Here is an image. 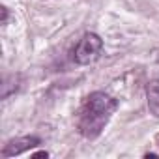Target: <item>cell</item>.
<instances>
[{
	"mask_svg": "<svg viewBox=\"0 0 159 159\" xmlns=\"http://www.w3.org/2000/svg\"><path fill=\"white\" fill-rule=\"evenodd\" d=\"M41 140L39 137H17V139H11L4 148H2V157H15L34 146H38Z\"/></svg>",
	"mask_w": 159,
	"mask_h": 159,
	"instance_id": "3957f363",
	"label": "cell"
},
{
	"mask_svg": "<svg viewBox=\"0 0 159 159\" xmlns=\"http://www.w3.org/2000/svg\"><path fill=\"white\" fill-rule=\"evenodd\" d=\"M146 99H148L150 112L159 118V77L152 79L146 84Z\"/></svg>",
	"mask_w": 159,
	"mask_h": 159,
	"instance_id": "277c9868",
	"label": "cell"
},
{
	"mask_svg": "<svg viewBox=\"0 0 159 159\" xmlns=\"http://www.w3.org/2000/svg\"><path fill=\"white\" fill-rule=\"evenodd\" d=\"M101 49H103V41L98 34H84L83 39L79 41V45L75 47L73 51V60L77 64H81V66H88L92 62H96L101 54Z\"/></svg>",
	"mask_w": 159,
	"mask_h": 159,
	"instance_id": "7a4b0ae2",
	"label": "cell"
},
{
	"mask_svg": "<svg viewBox=\"0 0 159 159\" xmlns=\"http://www.w3.org/2000/svg\"><path fill=\"white\" fill-rule=\"evenodd\" d=\"M17 83H19V77H15V75L4 77V81H2V99H8L10 94H13L19 88Z\"/></svg>",
	"mask_w": 159,
	"mask_h": 159,
	"instance_id": "5b68a950",
	"label": "cell"
},
{
	"mask_svg": "<svg viewBox=\"0 0 159 159\" xmlns=\"http://www.w3.org/2000/svg\"><path fill=\"white\" fill-rule=\"evenodd\" d=\"M116 111V99L107 96L105 92H94L86 98V103L81 111L79 131L84 139H96L101 135L105 125L109 124L112 112Z\"/></svg>",
	"mask_w": 159,
	"mask_h": 159,
	"instance_id": "6da1fadb",
	"label": "cell"
},
{
	"mask_svg": "<svg viewBox=\"0 0 159 159\" xmlns=\"http://www.w3.org/2000/svg\"><path fill=\"white\" fill-rule=\"evenodd\" d=\"M49 153L47 152H38V153H34V157H47Z\"/></svg>",
	"mask_w": 159,
	"mask_h": 159,
	"instance_id": "52a82bcc",
	"label": "cell"
},
{
	"mask_svg": "<svg viewBox=\"0 0 159 159\" xmlns=\"http://www.w3.org/2000/svg\"><path fill=\"white\" fill-rule=\"evenodd\" d=\"M6 21H8V8H4V6H2V21H0V23L6 25Z\"/></svg>",
	"mask_w": 159,
	"mask_h": 159,
	"instance_id": "8992f818",
	"label": "cell"
}]
</instances>
